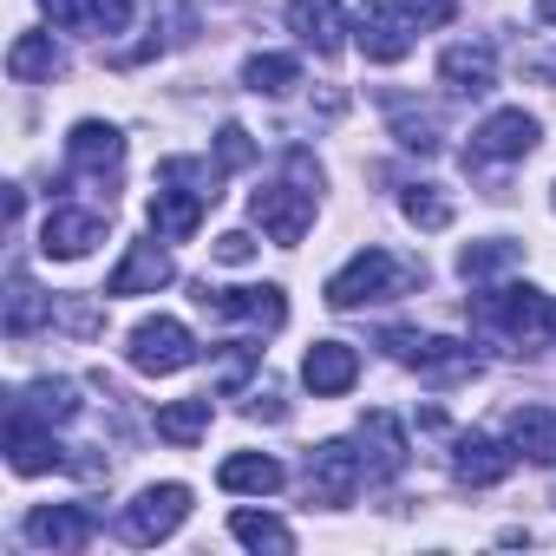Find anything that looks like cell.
<instances>
[{
	"label": "cell",
	"mask_w": 556,
	"mask_h": 556,
	"mask_svg": "<svg viewBox=\"0 0 556 556\" xmlns=\"http://www.w3.org/2000/svg\"><path fill=\"white\" fill-rule=\"evenodd\" d=\"M255 164V138L242 125H223L216 131V170H249Z\"/></svg>",
	"instance_id": "cell-33"
},
{
	"label": "cell",
	"mask_w": 556,
	"mask_h": 556,
	"mask_svg": "<svg viewBox=\"0 0 556 556\" xmlns=\"http://www.w3.org/2000/svg\"><path fill=\"white\" fill-rule=\"evenodd\" d=\"M549 334H556V302H549Z\"/></svg>",
	"instance_id": "cell-37"
},
{
	"label": "cell",
	"mask_w": 556,
	"mask_h": 556,
	"mask_svg": "<svg viewBox=\"0 0 556 556\" xmlns=\"http://www.w3.org/2000/svg\"><path fill=\"white\" fill-rule=\"evenodd\" d=\"M53 315H60V302H53V295H40L27 275H14V295H8V334H14V341H27V334H34L40 321H53Z\"/></svg>",
	"instance_id": "cell-31"
},
{
	"label": "cell",
	"mask_w": 556,
	"mask_h": 556,
	"mask_svg": "<svg viewBox=\"0 0 556 556\" xmlns=\"http://www.w3.org/2000/svg\"><path fill=\"white\" fill-rule=\"evenodd\" d=\"M229 536L249 543V549H275V556L295 549V530H289L282 517H268V510H236V517H229Z\"/></svg>",
	"instance_id": "cell-29"
},
{
	"label": "cell",
	"mask_w": 556,
	"mask_h": 556,
	"mask_svg": "<svg viewBox=\"0 0 556 556\" xmlns=\"http://www.w3.org/2000/svg\"><path fill=\"white\" fill-rule=\"evenodd\" d=\"M249 216L262 223L268 242L295 249V242L308 236V223H315V190H308V184H262V190L249 197Z\"/></svg>",
	"instance_id": "cell-4"
},
{
	"label": "cell",
	"mask_w": 556,
	"mask_h": 556,
	"mask_svg": "<svg viewBox=\"0 0 556 556\" xmlns=\"http://www.w3.org/2000/svg\"><path fill=\"white\" fill-rule=\"evenodd\" d=\"M8 73H14L21 86H53V79L66 73V53L53 47V34H21V40L8 47Z\"/></svg>",
	"instance_id": "cell-22"
},
{
	"label": "cell",
	"mask_w": 556,
	"mask_h": 556,
	"mask_svg": "<svg viewBox=\"0 0 556 556\" xmlns=\"http://www.w3.org/2000/svg\"><path fill=\"white\" fill-rule=\"evenodd\" d=\"M242 86L262 92V99H282V92L302 86V60H289V53H255V60L242 66Z\"/></svg>",
	"instance_id": "cell-28"
},
{
	"label": "cell",
	"mask_w": 556,
	"mask_h": 556,
	"mask_svg": "<svg viewBox=\"0 0 556 556\" xmlns=\"http://www.w3.org/2000/svg\"><path fill=\"white\" fill-rule=\"evenodd\" d=\"M8 406L34 413V419H47V426H66V419H79V387H73V380H34V387H21Z\"/></svg>",
	"instance_id": "cell-26"
},
{
	"label": "cell",
	"mask_w": 556,
	"mask_h": 556,
	"mask_svg": "<svg viewBox=\"0 0 556 556\" xmlns=\"http://www.w3.org/2000/svg\"><path fill=\"white\" fill-rule=\"evenodd\" d=\"M439 79H445L452 92L478 99V92H491V86H497V53H491L484 40H458V47H445V60H439Z\"/></svg>",
	"instance_id": "cell-18"
},
{
	"label": "cell",
	"mask_w": 556,
	"mask_h": 556,
	"mask_svg": "<svg viewBox=\"0 0 556 556\" xmlns=\"http://www.w3.org/2000/svg\"><path fill=\"white\" fill-rule=\"evenodd\" d=\"M282 465H275L268 452H236V458H223L216 465V484L223 491H255V497H268V491H282Z\"/></svg>",
	"instance_id": "cell-24"
},
{
	"label": "cell",
	"mask_w": 556,
	"mask_h": 556,
	"mask_svg": "<svg viewBox=\"0 0 556 556\" xmlns=\"http://www.w3.org/2000/svg\"><path fill=\"white\" fill-rule=\"evenodd\" d=\"M413 367H419L432 387H452V380H471V374H478L471 348H465V341H452V334H419V348H413Z\"/></svg>",
	"instance_id": "cell-21"
},
{
	"label": "cell",
	"mask_w": 556,
	"mask_h": 556,
	"mask_svg": "<svg viewBox=\"0 0 556 556\" xmlns=\"http://www.w3.org/2000/svg\"><path fill=\"white\" fill-rule=\"evenodd\" d=\"M387 118H393V138H400L406 151H419V157L439 151V112H432V105H413V99L387 92Z\"/></svg>",
	"instance_id": "cell-25"
},
{
	"label": "cell",
	"mask_w": 556,
	"mask_h": 556,
	"mask_svg": "<svg viewBox=\"0 0 556 556\" xmlns=\"http://www.w3.org/2000/svg\"><path fill=\"white\" fill-rule=\"evenodd\" d=\"M302 380H308L315 400H341V393L361 380V354H354L348 341H315L308 361H302Z\"/></svg>",
	"instance_id": "cell-16"
},
{
	"label": "cell",
	"mask_w": 556,
	"mask_h": 556,
	"mask_svg": "<svg viewBox=\"0 0 556 556\" xmlns=\"http://www.w3.org/2000/svg\"><path fill=\"white\" fill-rule=\"evenodd\" d=\"M197 308H210V315H223V321H255V328H282L289 321V295L275 289V282H262V289H197Z\"/></svg>",
	"instance_id": "cell-11"
},
{
	"label": "cell",
	"mask_w": 556,
	"mask_h": 556,
	"mask_svg": "<svg viewBox=\"0 0 556 556\" xmlns=\"http://www.w3.org/2000/svg\"><path fill=\"white\" fill-rule=\"evenodd\" d=\"M400 210H406V223H419V229H445V223H452V197H445L439 184H406Z\"/></svg>",
	"instance_id": "cell-32"
},
{
	"label": "cell",
	"mask_w": 556,
	"mask_h": 556,
	"mask_svg": "<svg viewBox=\"0 0 556 556\" xmlns=\"http://www.w3.org/2000/svg\"><path fill=\"white\" fill-rule=\"evenodd\" d=\"M413 34H419V21H413L406 8H393V0H367L361 21H354V47H361L374 66H400V60L413 53Z\"/></svg>",
	"instance_id": "cell-7"
},
{
	"label": "cell",
	"mask_w": 556,
	"mask_h": 556,
	"mask_svg": "<svg viewBox=\"0 0 556 556\" xmlns=\"http://www.w3.org/2000/svg\"><path fill=\"white\" fill-rule=\"evenodd\" d=\"M92 530H99L92 504H34L27 510V543H40V549H86Z\"/></svg>",
	"instance_id": "cell-13"
},
{
	"label": "cell",
	"mask_w": 556,
	"mask_h": 556,
	"mask_svg": "<svg viewBox=\"0 0 556 556\" xmlns=\"http://www.w3.org/2000/svg\"><path fill=\"white\" fill-rule=\"evenodd\" d=\"M517 262H523V242H510V236H484V242L458 249V275H465V282H491V275H504Z\"/></svg>",
	"instance_id": "cell-27"
},
{
	"label": "cell",
	"mask_w": 556,
	"mask_h": 556,
	"mask_svg": "<svg viewBox=\"0 0 556 556\" xmlns=\"http://www.w3.org/2000/svg\"><path fill=\"white\" fill-rule=\"evenodd\" d=\"M471 315H478V328H497V334H510V341H523V334H536V328H549V302L536 295V289H484L478 302H471Z\"/></svg>",
	"instance_id": "cell-10"
},
{
	"label": "cell",
	"mask_w": 556,
	"mask_h": 556,
	"mask_svg": "<svg viewBox=\"0 0 556 556\" xmlns=\"http://www.w3.org/2000/svg\"><path fill=\"white\" fill-rule=\"evenodd\" d=\"M164 282H177V262L157 249V242H131L125 262L112 268V282H105V302H131V295H157Z\"/></svg>",
	"instance_id": "cell-14"
},
{
	"label": "cell",
	"mask_w": 556,
	"mask_h": 556,
	"mask_svg": "<svg viewBox=\"0 0 556 556\" xmlns=\"http://www.w3.org/2000/svg\"><path fill=\"white\" fill-rule=\"evenodd\" d=\"M203 432H210V393L157 406V439H170V445H197Z\"/></svg>",
	"instance_id": "cell-30"
},
{
	"label": "cell",
	"mask_w": 556,
	"mask_h": 556,
	"mask_svg": "<svg viewBox=\"0 0 556 556\" xmlns=\"http://www.w3.org/2000/svg\"><path fill=\"white\" fill-rule=\"evenodd\" d=\"M190 177H197V164H190V157H170V164L157 170V197H151V229H157L164 242H190V236H197V223H203V210L216 203V190H210V184L184 190Z\"/></svg>",
	"instance_id": "cell-2"
},
{
	"label": "cell",
	"mask_w": 556,
	"mask_h": 556,
	"mask_svg": "<svg viewBox=\"0 0 556 556\" xmlns=\"http://www.w3.org/2000/svg\"><path fill=\"white\" fill-rule=\"evenodd\" d=\"M536 21H549V27H556V0H536Z\"/></svg>",
	"instance_id": "cell-36"
},
{
	"label": "cell",
	"mask_w": 556,
	"mask_h": 556,
	"mask_svg": "<svg viewBox=\"0 0 556 556\" xmlns=\"http://www.w3.org/2000/svg\"><path fill=\"white\" fill-rule=\"evenodd\" d=\"M510 445L530 465H556V413L549 406H517L510 413Z\"/></svg>",
	"instance_id": "cell-23"
},
{
	"label": "cell",
	"mask_w": 556,
	"mask_h": 556,
	"mask_svg": "<svg viewBox=\"0 0 556 556\" xmlns=\"http://www.w3.org/2000/svg\"><path fill=\"white\" fill-rule=\"evenodd\" d=\"M361 478H367V465H361V452H354V445H341V439L315 445V452H308V465H302L308 504H354Z\"/></svg>",
	"instance_id": "cell-9"
},
{
	"label": "cell",
	"mask_w": 556,
	"mask_h": 556,
	"mask_svg": "<svg viewBox=\"0 0 556 556\" xmlns=\"http://www.w3.org/2000/svg\"><path fill=\"white\" fill-rule=\"evenodd\" d=\"M190 517V484H144L131 504H125V543H164V536H177V523Z\"/></svg>",
	"instance_id": "cell-5"
},
{
	"label": "cell",
	"mask_w": 556,
	"mask_h": 556,
	"mask_svg": "<svg viewBox=\"0 0 556 556\" xmlns=\"http://www.w3.org/2000/svg\"><path fill=\"white\" fill-rule=\"evenodd\" d=\"M361 465H367V478H400L406 471V432H400L393 413L361 419Z\"/></svg>",
	"instance_id": "cell-19"
},
{
	"label": "cell",
	"mask_w": 556,
	"mask_h": 556,
	"mask_svg": "<svg viewBox=\"0 0 556 556\" xmlns=\"http://www.w3.org/2000/svg\"><path fill=\"white\" fill-rule=\"evenodd\" d=\"M400 8L419 21V27H445L452 21V8H458V0H400Z\"/></svg>",
	"instance_id": "cell-34"
},
{
	"label": "cell",
	"mask_w": 556,
	"mask_h": 556,
	"mask_svg": "<svg viewBox=\"0 0 556 556\" xmlns=\"http://www.w3.org/2000/svg\"><path fill=\"white\" fill-rule=\"evenodd\" d=\"M125 361H131L138 374L164 380V374H184V367L197 361V341H190V328H184V321L151 315V321H138V328L125 334Z\"/></svg>",
	"instance_id": "cell-3"
},
{
	"label": "cell",
	"mask_w": 556,
	"mask_h": 556,
	"mask_svg": "<svg viewBox=\"0 0 556 556\" xmlns=\"http://www.w3.org/2000/svg\"><path fill=\"white\" fill-rule=\"evenodd\" d=\"M92 242H105V210H66L60 203L40 229V255H53V262H79V255H92Z\"/></svg>",
	"instance_id": "cell-15"
},
{
	"label": "cell",
	"mask_w": 556,
	"mask_h": 556,
	"mask_svg": "<svg viewBox=\"0 0 556 556\" xmlns=\"http://www.w3.org/2000/svg\"><path fill=\"white\" fill-rule=\"evenodd\" d=\"M413 282H426V268L400 262L393 249H361L348 255V268L328 275V308H367V302H387V295H406Z\"/></svg>",
	"instance_id": "cell-1"
},
{
	"label": "cell",
	"mask_w": 556,
	"mask_h": 556,
	"mask_svg": "<svg viewBox=\"0 0 556 556\" xmlns=\"http://www.w3.org/2000/svg\"><path fill=\"white\" fill-rule=\"evenodd\" d=\"M40 8L66 34H125L131 21V0H40Z\"/></svg>",
	"instance_id": "cell-20"
},
{
	"label": "cell",
	"mask_w": 556,
	"mask_h": 556,
	"mask_svg": "<svg viewBox=\"0 0 556 556\" xmlns=\"http://www.w3.org/2000/svg\"><path fill=\"white\" fill-rule=\"evenodd\" d=\"M66 170H73V177H92V184H118V170H125V138H118V125L79 118V125L66 131Z\"/></svg>",
	"instance_id": "cell-8"
},
{
	"label": "cell",
	"mask_w": 556,
	"mask_h": 556,
	"mask_svg": "<svg viewBox=\"0 0 556 556\" xmlns=\"http://www.w3.org/2000/svg\"><path fill=\"white\" fill-rule=\"evenodd\" d=\"M289 27H295L302 47H315V60H334L341 53V34H348L341 0H289Z\"/></svg>",
	"instance_id": "cell-17"
},
{
	"label": "cell",
	"mask_w": 556,
	"mask_h": 556,
	"mask_svg": "<svg viewBox=\"0 0 556 556\" xmlns=\"http://www.w3.org/2000/svg\"><path fill=\"white\" fill-rule=\"evenodd\" d=\"M210 255H216V262H229V268H242V262L255 255V242H249L242 229H229V236H216V249H210Z\"/></svg>",
	"instance_id": "cell-35"
},
{
	"label": "cell",
	"mask_w": 556,
	"mask_h": 556,
	"mask_svg": "<svg viewBox=\"0 0 556 556\" xmlns=\"http://www.w3.org/2000/svg\"><path fill=\"white\" fill-rule=\"evenodd\" d=\"M536 138H543V125H536L523 105H510V112H491V118L471 131V144H465V164H517V157H530V151H536Z\"/></svg>",
	"instance_id": "cell-6"
},
{
	"label": "cell",
	"mask_w": 556,
	"mask_h": 556,
	"mask_svg": "<svg viewBox=\"0 0 556 556\" xmlns=\"http://www.w3.org/2000/svg\"><path fill=\"white\" fill-rule=\"evenodd\" d=\"M452 471H458V484H471V491L504 484V478L517 471V445H504V439H491V432H458Z\"/></svg>",
	"instance_id": "cell-12"
}]
</instances>
